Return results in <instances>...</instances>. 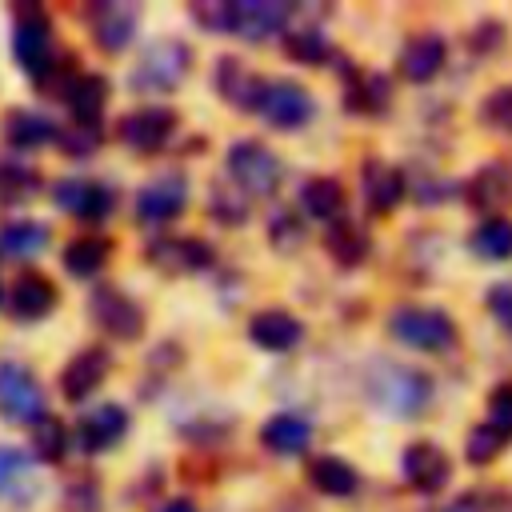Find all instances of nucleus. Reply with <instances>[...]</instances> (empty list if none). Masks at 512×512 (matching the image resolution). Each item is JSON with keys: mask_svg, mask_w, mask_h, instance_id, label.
<instances>
[{"mask_svg": "<svg viewBox=\"0 0 512 512\" xmlns=\"http://www.w3.org/2000/svg\"><path fill=\"white\" fill-rule=\"evenodd\" d=\"M196 64V52L176 40V36H164L156 44H148L136 60V68L128 72V88L132 92H144V96H164V92H176L184 84V76L192 72Z\"/></svg>", "mask_w": 512, "mask_h": 512, "instance_id": "1", "label": "nucleus"}, {"mask_svg": "<svg viewBox=\"0 0 512 512\" xmlns=\"http://www.w3.org/2000/svg\"><path fill=\"white\" fill-rule=\"evenodd\" d=\"M12 56L28 80H40L56 64V28L44 4H12Z\"/></svg>", "mask_w": 512, "mask_h": 512, "instance_id": "2", "label": "nucleus"}, {"mask_svg": "<svg viewBox=\"0 0 512 512\" xmlns=\"http://www.w3.org/2000/svg\"><path fill=\"white\" fill-rule=\"evenodd\" d=\"M224 168H228V184H236L244 196H272L284 180V160L256 136L228 144Z\"/></svg>", "mask_w": 512, "mask_h": 512, "instance_id": "3", "label": "nucleus"}, {"mask_svg": "<svg viewBox=\"0 0 512 512\" xmlns=\"http://www.w3.org/2000/svg\"><path fill=\"white\" fill-rule=\"evenodd\" d=\"M388 332L416 352H444L456 344V320L428 304H400L388 312Z\"/></svg>", "mask_w": 512, "mask_h": 512, "instance_id": "4", "label": "nucleus"}, {"mask_svg": "<svg viewBox=\"0 0 512 512\" xmlns=\"http://www.w3.org/2000/svg\"><path fill=\"white\" fill-rule=\"evenodd\" d=\"M188 196H192L188 176H184L180 168H164V172L148 176V180L136 188L132 212H136V220H140L144 228H164V224H172V220L188 208Z\"/></svg>", "mask_w": 512, "mask_h": 512, "instance_id": "5", "label": "nucleus"}, {"mask_svg": "<svg viewBox=\"0 0 512 512\" xmlns=\"http://www.w3.org/2000/svg\"><path fill=\"white\" fill-rule=\"evenodd\" d=\"M88 320L108 336V340H140L144 336V308L136 296H128L124 288L116 284H96L92 296H88Z\"/></svg>", "mask_w": 512, "mask_h": 512, "instance_id": "6", "label": "nucleus"}, {"mask_svg": "<svg viewBox=\"0 0 512 512\" xmlns=\"http://www.w3.org/2000/svg\"><path fill=\"white\" fill-rule=\"evenodd\" d=\"M176 128H180V116H176L172 104H140V108H132V112H124L116 120L120 144L140 152V156H152V152L168 148Z\"/></svg>", "mask_w": 512, "mask_h": 512, "instance_id": "7", "label": "nucleus"}, {"mask_svg": "<svg viewBox=\"0 0 512 512\" xmlns=\"http://www.w3.org/2000/svg\"><path fill=\"white\" fill-rule=\"evenodd\" d=\"M368 392L388 412L408 416V412H420L432 400V380L416 368H404V364H380L368 380Z\"/></svg>", "mask_w": 512, "mask_h": 512, "instance_id": "8", "label": "nucleus"}, {"mask_svg": "<svg viewBox=\"0 0 512 512\" xmlns=\"http://www.w3.org/2000/svg\"><path fill=\"white\" fill-rule=\"evenodd\" d=\"M84 8H88L84 24H88L92 44L108 56L128 52V44L136 40V28H140V8L124 4V0H100V4H84Z\"/></svg>", "mask_w": 512, "mask_h": 512, "instance_id": "9", "label": "nucleus"}, {"mask_svg": "<svg viewBox=\"0 0 512 512\" xmlns=\"http://www.w3.org/2000/svg\"><path fill=\"white\" fill-rule=\"evenodd\" d=\"M144 260L152 268L188 276V272H208L216 264V248L200 236H172V232H152L144 244Z\"/></svg>", "mask_w": 512, "mask_h": 512, "instance_id": "10", "label": "nucleus"}, {"mask_svg": "<svg viewBox=\"0 0 512 512\" xmlns=\"http://www.w3.org/2000/svg\"><path fill=\"white\" fill-rule=\"evenodd\" d=\"M44 408V388L36 372L20 360H0V416L12 424H32L40 420Z\"/></svg>", "mask_w": 512, "mask_h": 512, "instance_id": "11", "label": "nucleus"}, {"mask_svg": "<svg viewBox=\"0 0 512 512\" xmlns=\"http://www.w3.org/2000/svg\"><path fill=\"white\" fill-rule=\"evenodd\" d=\"M212 88H216V96L224 100V104H232L236 112H260V104H264V88H268V80L256 72V68H248L240 56H216L212 60Z\"/></svg>", "mask_w": 512, "mask_h": 512, "instance_id": "12", "label": "nucleus"}, {"mask_svg": "<svg viewBox=\"0 0 512 512\" xmlns=\"http://www.w3.org/2000/svg\"><path fill=\"white\" fill-rule=\"evenodd\" d=\"M52 204L76 220H108L112 208H116V192L104 184V180H92V176H64L52 184Z\"/></svg>", "mask_w": 512, "mask_h": 512, "instance_id": "13", "label": "nucleus"}, {"mask_svg": "<svg viewBox=\"0 0 512 512\" xmlns=\"http://www.w3.org/2000/svg\"><path fill=\"white\" fill-rule=\"evenodd\" d=\"M260 116L280 132H296L316 116V96L300 80H268Z\"/></svg>", "mask_w": 512, "mask_h": 512, "instance_id": "14", "label": "nucleus"}, {"mask_svg": "<svg viewBox=\"0 0 512 512\" xmlns=\"http://www.w3.org/2000/svg\"><path fill=\"white\" fill-rule=\"evenodd\" d=\"M56 300H60V292H56L52 276H44L40 268H24V272L4 288V308H8V316L20 320V324L44 320V316L56 308Z\"/></svg>", "mask_w": 512, "mask_h": 512, "instance_id": "15", "label": "nucleus"}, {"mask_svg": "<svg viewBox=\"0 0 512 512\" xmlns=\"http://www.w3.org/2000/svg\"><path fill=\"white\" fill-rule=\"evenodd\" d=\"M292 16H296V4H288V0H236L232 36H240L248 44H264L272 36H284Z\"/></svg>", "mask_w": 512, "mask_h": 512, "instance_id": "16", "label": "nucleus"}, {"mask_svg": "<svg viewBox=\"0 0 512 512\" xmlns=\"http://www.w3.org/2000/svg\"><path fill=\"white\" fill-rule=\"evenodd\" d=\"M108 372H112V352L104 348V344H88V348H80L64 368H60V396L68 400V404H80V400H88L104 380H108Z\"/></svg>", "mask_w": 512, "mask_h": 512, "instance_id": "17", "label": "nucleus"}, {"mask_svg": "<svg viewBox=\"0 0 512 512\" xmlns=\"http://www.w3.org/2000/svg\"><path fill=\"white\" fill-rule=\"evenodd\" d=\"M128 424H132V416L124 404H96L92 412H84L76 420V444L84 456H100L128 436Z\"/></svg>", "mask_w": 512, "mask_h": 512, "instance_id": "18", "label": "nucleus"}, {"mask_svg": "<svg viewBox=\"0 0 512 512\" xmlns=\"http://www.w3.org/2000/svg\"><path fill=\"white\" fill-rule=\"evenodd\" d=\"M400 476L408 488L416 492H440L448 480H452V460L444 456L440 444L432 440H412L404 452H400Z\"/></svg>", "mask_w": 512, "mask_h": 512, "instance_id": "19", "label": "nucleus"}, {"mask_svg": "<svg viewBox=\"0 0 512 512\" xmlns=\"http://www.w3.org/2000/svg\"><path fill=\"white\" fill-rule=\"evenodd\" d=\"M336 64L344 68V108L356 116H384L388 100H392V80L384 72H364L356 64H348L344 56H336Z\"/></svg>", "mask_w": 512, "mask_h": 512, "instance_id": "20", "label": "nucleus"}, {"mask_svg": "<svg viewBox=\"0 0 512 512\" xmlns=\"http://www.w3.org/2000/svg\"><path fill=\"white\" fill-rule=\"evenodd\" d=\"M248 340L264 352H292L304 340V320L288 308H260L248 316Z\"/></svg>", "mask_w": 512, "mask_h": 512, "instance_id": "21", "label": "nucleus"}, {"mask_svg": "<svg viewBox=\"0 0 512 512\" xmlns=\"http://www.w3.org/2000/svg\"><path fill=\"white\" fill-rule=\"evenodd\" d=\"M360 192H364V208L372 216H388L404 200V172L396 164L372 156L360 168Z\"/></svg>", "mask_w": 512, "mask_h": 512, "instance_id": "22", "label": "nucleus"}, {"mask_svg": "<svg viewBox=\"0 0 512 512\" xmlns=\"http://www.w3.org/2000/svg\"><path fill=\"white\" fill-rule=\"evenodd\" d=\"M444 60H448V44H444V36H436V32H420V36H412V40L400 48V56H396V72H400L408 84H428V80L444 68Z\"/></svg>", "mask_w": 512, "mask_h": 512, "instance_id": "23", "label": "nucleus"}, {"mask_svg": "<svg viewBox=\"0 0 512 512\" xmlns=\"http://www.w3.org/2000/svg\"><path fill=\"white\" fill-rule=\"evenodd\" d=\"M108 96H112V84H108L104 72H80V76L72 80V88L64 92V104H68L72 124L100 128L104 108H108Z\"/></svg>", "mask_w": 512, "mask_h": 512, "instance_id": "24", "label": "nucleus"}, {"mask_svg": "<svg viewBox=\"0 0 512 512\" xmlns=\"http://www.w3.org/2000/svg\"><path fill=\"white\" fill-rule=\"evenodd\" d=\"M56 132L60 128L44 112H32V108H8L0 120V140L12 152H36L44 144H56Z\"/></svg>", "mask_w": 512, "mask_h": 512, "instance_id": "25", "label": "nucleus"}, {"mask_svg": "<svg viewBox=\"0 0 512 512\" xmlns=\"http://www.w3.org/2000/svg\"><path fill=\"white\" fill-rule=\"evenodd\" d=\"M60 260H64V272H68V276H76V280H96V276L104 272V264L112 260V240H108L104 232H80V236H72V240L64 244Z\"/></svg>", "mask_w": 512, "mask_h": 512, "instance_id": "26", "label": "nucleus"}, {"mask_svg": "<svg viewBox=\"0 0 512 512\" xmlns=\"http://www.w3.org/2000/svg\"><path fill=\"white\" fill-rule=\"evenodd\" d=\"M260 444L272 456H300L312 444V424L296 412H276L260 424Z\"/></svg>", "mask_w": 512, "mask_h": 512, "instance_id": "27", "label": "nucleus"}, {"mask_svg": "<svg viewBox=\"0 0 512 512\" xmlns=\"http://www.w3.org/2000/svg\"><path fill=\"white\" fill-rule=\"evenodd\" d=\"M304 476H308V484H312L320 496H336V500H344V496H352V492L360 488V472H356L344 456H336V452L312 456L308 468H304Z\"/></svg>", "mask_w": 512, "mask_h": 512, "instance_id": "28", "label": "nucleus"}, {"mask_svg": "<svg viewBox=\"0 0 512 512\" xmlns=\"http://www.w3.org/2000/svg\"><path fill=\"white\" fill-rule=\"evenodd\" d=\"M324 252H328L340 268H356V264L368 260V252H372V236H368V228H364L360 220L340 216V220H332L328 232H324Z\"/></svg>", "mask_w": 512, "mask_h": 512, "instance_id": "29", "label": "nucleus"}, {"mask_svg": "<svg viewBox=\"0 0 512 512\" xmlns=\"http://www.w3.org/2000/svg\"><path fill=\"white\" fill-rule=\"evenodd\" d=\"M344 200H348V192H344V184L336 176H308L300 184V212L312 216V220H324V224L340 220L344 216Z\"/></svg>", "mask_w": 512, "mask_h": 512, "instance_id": "30", "label": "nucleus"}, {"mask_svg": "<svg viewBox=\"0 0 512 512\" xmlns=\"http://www.w3.org/2000/svg\"><path fill=\"white\" fill-rule=\"evenodd\" d=\"M52 232L44 220H8L0 224V260H32L48 248Z\"/></svg>", "mask_w": 512, "mask_h": 512, "instance_id": "31", "label": "nucleus"}, {"mask_svg": "<svg viewBox=\"0 0 512 512\" xmlns=\"http://www.w3.org/2000/svg\"><path fill=\"white\" fill-rule=\"evenodd\" d=\"M280 40H284V44H280V48H284V56H288V60H296V64L320 68V64L336 60V48H332V40H328L320 28H288Z\"/></svg>", "mask_w": 512, "mask_h": 512, "instance_id": "32", "label": "nucleus"}, {"mask_svg": "<svg viewBox=\"0 0 512 512\" xmlns=\"http://www.w3.org/2000/svg\"><path fill=\"white\" fill-rule=\"evenodd\" d=\"M44 188L40 168L16 160V156H0V204H24Z\"/></svg>", "mask_w": 512, "mask_h": 512, "instance_id": "33", "label": "nucleus"}, {"mask_svg": "<svg viewBox=\"0 0 512 512\" xmlns=\"http://www.w3.org/2000/svg\"><path fill=\"white\" fill-rule=\"evenodd\" d=\"M28 428H32V440H28L32 460H40V464H60L64 452H68V428H64V420L52 416V412H44V416L32 420Z\"/></svg>", "mask_w": 512, "mask_h": 512, "instance_id": "34", "label": "nucleus"}, {"mask_svg": "<svg viewBox=\"0 0 512 512\" xmlns=\"http://www.w3.org/2000/svg\"><path fill=\"white\" fill-rule=\"evenodd\" d=\"M468 200L476 208H496V204L512 200V172L504 164H484L468 184Z\"/></svg>", "mask_w": 512, "mask_h": 512, "instance_id": "35", "label": "nucleus"}, {"mask_svg": "<svg viewBox=\"0 0 512 512\" xmlns=\"http://www.w3.org/2000/svg\"><path fill=\"white\" fill-rule=\"evenodd\" d=\"M208 216H212L216 224H224V228H240V224L248 220V196H244L236 184L216 180V184L208 188Z\"/></svg>", "mask_w": 512, "mask_h": 512, "instance_id": "36", "label": "nucleus"}, {"mask_svg": "<svg viewBox=\"0 0 512 512\" xmlns=\"http://www.w3.org/2000/svg\"><path fill=\"white\" fill-rule=\"evenodd\" d=\"M472 252L484 256V260H508V256H512V220L488 216V220L472 232Z\"/></svg>", "mask_w": 512, "mask_h": 512, "instance_id": "37", "label": "nucleus"}, {"mask_svg": "<svg viewBox=\"0 0 512 512\" xmlns=\"http://www.w3.org/2000/svg\"><path fill=\"white\" fill-rule=\"evenodd\" d=\"M268 244L276 252H296L304 244V220L292 208H276L268 216Z\"/></svg>", "mask_w": 512, "mask_h": 512, "instance_id": "38", "label": "nucleus"}, {"mask_svg": "<svg viewBox=\"0 0 512 512\" xmlns=\"http://www.w3.org/2000/svg\"><path fill=\"white\" fill-rule=\"evenodd\" d=\"M192 20L204 28V32H228L232 36V20H236V0H196L188 4Z\"/></svg>", "mask_w": 512, "mask_h": 512, "instance_id": "39", "label": "nucleus"}, {"mask_svg": "<svg viewBox=\"0 0 512 512\" xmlns=\"http://www.w3.org/2000/svg\"><path fill=\"white\" fill-rule=\"evenodd\" d=\"M504 444H508V436H504V432H496L492 424H476V428L468 432L464 456H468L472 464H492V460L504 452Z\"/></svg>", "mask_w": 512, "mask_h": 512, "instance_id": "40", "label": "nucleus"}, {"mask_svg": "<svg viewBox=\"0 0 512 512\" xmlns=\"http://www.w3.org/2000/svg\"><path fill=\"white\" fill-rule=\"evenodd\" d=\"M64 512H100V484L88 472H80V476L68 480V488H64Z\"/></svg>", "mask_w": 512, "mask_h": 512, "instance_id": "41", "label": "nucleus"}, {"mask_svg": "<svg viewBox=\"0 0 512 512\" xmlns=\"http://www.w3.org/2000/svg\"><path fill=\"white\" fill-rule=\"evenodd\" d=\"M480 120H484V128H496V132H508V136H512V84L484 96Z\"/></svg>", "mask_w": 512, "mask_h": 512, "instance_id": "42", "label": "nucleus"}, {"mask_svg": "<svg viewBox=\"0 0 512 512\" xmlns=\"http://www.w3.org/2000/svg\"><path fill=\"white\" fill-rule=\"evenodd\" d=\"M100 128H84V124H68V128H60L56 132V144H60V152H68V156H92L96 148H100Z\"/></svg>", "mask_w": 512, "mask_h": 512, "instance_id": "43", "label": "nucleus"}, {"mask_svg": "<svg viewBox=\"0 0 512 512\" xmlns=\"http://www.w3.org/2000/svg\"><path fill=\"white\" fill-rule=\"evenodd\" d=\"M484 424H492L496 432L512 436V388L508 384L492 388V396H488V420Z\"/></svg>", "mask_w": 512, "mask_h": 512, "instance_id": "44", "label": "nucleus"}, {"mask_svg": "<svg viewBox=\"0 0 512 512\" xmlns=\"http://www.w3.org/2000/svg\"><path fill=\"white\" fill-rule=\"evenodd\" d=\"M28 464H32V456H24V452L12 448V444H0V492H8V488L24 476Z\"/></svg>", "mask_w": 512, "mask_h": 512, "instance_id": "45", "label": "nucleus"}, {"mask_svg": "<svg viewBox=\"0 0 512 512\" xmlns=\"http://www.w3.org/2000/svg\"><path fill=\"white\" fill-rule=\"evenodd\" d=\"M488 312L512 332V280H504V284H492L488 288Z\"/></svg>", "mask_w": 512, "mask_h": 512, "instance_id": "46", "label": "nucleus"}, {"mask_svg": "<svg viewBox=\"0 0 512 512\" xmlns=\"http://www.w3.org/2000/svg\"><path fill=\"white\" fill-rule=\"evenodd\" d=\"M436 512H480V496H460V500H452V504H444Z\"/></svg>", "mask_w": 512, "mask_h": 512, "instance_id": "47", "label": "nucleus"}, {"mask_svg": "<svg viewBox=\"0 0 512 512\" xmlns=\"http://www.w3.org/2000/svg\"><path fill=\"white\" fill-rule=\"evenodd\" d=\"M156 512H200V508H196V500H188V496H172V500H164Z\"/></svg>", "mask_w": 512, "mask_h": 512, "instance_id": "48", "label": "nucleus"}, {"mask_svg": "<svg viewBox=\"0 0 512 512\" xmlns=\"http://www.w3.org/2000/svg\"><path fill=\"white\" fill-rule=\"evenodd\" d=\"M0 304H4V284H0Z\"/></svg>", "mask_w": 512, "mask_h": 512, "instance_id": "49", "label": "nucleus"}]
</instances>
